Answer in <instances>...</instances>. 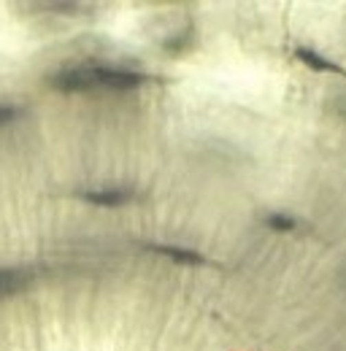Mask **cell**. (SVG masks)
I'll return each mask as SVG.
<instances>
[{"label": "cell", "mask_w": 346, "mask_h": 351, "mask_svg": "<svg viewBox=\"0 0 346 351\" xmlns=\"http://www.w3.org/2000/svg\"><path fill=\"white\" fill-rule=\"evenodd\" d=\"M146 82L143 73L128 71V68H114V65H73L65 68L60 73H54L51 87L68 95L76 92H97V89H108V92H130L138 89Z\"/></svg>", "instance_id": "1"}, {"label": "cell", "mask_w": 346, "mask_h": 351, "mask_svg": "<svg viewBox=\"0 0 346 351\" xmlns=\"http://www.w3.org/2000/svg\"><path fill=\"white\" fill-rule=\"evenodd\" d=\"M89 206H100V208H117L125 206L135 197V192L130 186H100V189H84L79 195Z\"/></svg>", "instance_id": "2"}, {"label": "cell", "mask_w": 346, "mask_h": 351, "mask_svg": "<svg viewBox=\"0 0 346 351\" xmlns=\"http://www.w3.org/2000/svg\"><path fill=\"white\" fill-rule=\"evenodd\" d=\"M33 284V273L25 267H0V300L22 295Z\"/></svg>", "instance_id": "3"}, {"label": "cell", "mask_w": 346, "mask_h": 351, "mask_svg": "<svg viewBox=\"0 0 346 351\" xmlns=\"http://www.w3.org/2000/svg\"><path fill=\"white\" fill-rule=\"evenodd\" d=\"M152 252H157L160 257H168L173 263L178 265H189V267H198V265L206 263V257L200 254V252H195V249H187V246H168V243H154V246H149Z\"/></svg>", "instance_id": "4"}, {"label": "cell", "mask_w": 346, "mask_h": 351, "mask_svg": "<svg viewBox=\"0 0 346 351\" xmlns=\"http://www.w3.org/2000/svg\"><path fill=\"white\" fill-rule=\"evenodd\" d=\"M295 57L305 62L311 71H316V73H338V76H346V71L341 65H336V62H330L325 54H319V51H314V49H308V46H301L298 51H295Z\"/></svg>", "instance_id": "5"}, {"label": "cell", "mask_w": 346, "mask_h": 351, "mask_svg": "<svg viewBox=\"0 0 346 351\" xmlns=\"http://www.w3.org/2000/svg\"><path fill=\"white\" fill-rule=\"evenodd\" d=\"M265 224L270 227V230H276V232H290V230H295V219L292 217H287V214H268L265 217Z\"/></svg>", "instance_id": "6"}, {"label": "cell", "mask_w": 346, "mask_h": 351, "mask_svg": "<svg viewBox=\"0 0 346 351\" xmlns=\"http://www.w3.org/2000/svg\"><path fill=\"white\" fill-rule=\"evenodd\" d=\"M16 119H19V106L8 103V100H0V125H11Z\"/></svg>", "instance_id": "7"}]
</instances>
